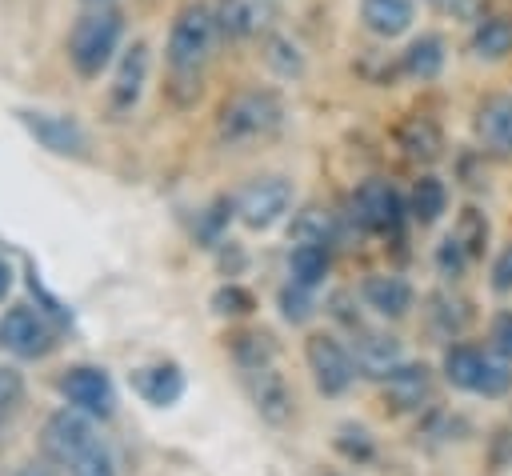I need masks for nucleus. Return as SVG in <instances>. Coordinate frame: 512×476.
<instances>
[{
    "instance_id": "obj_2",
    "label": "nucleus",
    "mask_w": 512,
    "mask_h": 476,
    "mask_svg": "<svg viewBox=\"0 0 512 476\" xmlns=\"http://www.w3.org/2000/svg\"><path fill=\"white\" fill-rule=\"evenodd\" d=\"M440 372L456 392H472L484 400H500L512 392V360L496 356L492 348L452 340L440 356Z\"/></svg>"
},
{
    "instance_id": "obj_36",
    "label": "nucleus",
    "mask_w": 512,
    "mask_h": 476,
    "mask_svg": "<svg viewBox=\"0 0 512 476\" xmlns=\"http://www.w3.org/2000/svg\"><path fill=\"white\" fill-rule=\"evenodd\" d=\"M24 400V376L16 368H4L0 364V424L16 412V404Z\"/></svg>"
},
{
    "instance_id": "obj_24",
    "label": "nucleus",
    "mask_w": 512,
    "mask_h": 476,
    "mask_svg": "<svg viewBox=\"0 0 512 476\" xmlns=\"http://www.w3.org/2000/svg\"><path fill=\"white\" fill-rule=\"evenodd\" d=\"M444 212H448V184L436 172L416 176V184L408 192V220H416L420 228H432Z\"/></svg>"
},
{
    "instance_id": "obj_22",
    "label": "nucleus",
    "mask_w": 512,
    "mask_h": 476,
    "mask_svg": "<svg viewBox=\"0 0 512 476\" xmlns=\"http://www.w3.org/2000/svg\"><path fill=\"white\" fill-rule=\"evenodd\" d=\"M328 272H332V240H292V248H288V280H296V284L316 292Z\"/></svg>"
},
{
    "instance_id": "obj_38",
    "label": "nucleus",
    "mask_w": 512,
    "mask_h": 476,
    "mask_svg": "<svg viewBox=\"0 0 512 476\" xmlns=\"http://www.w3.org/2000/svg\"><path fill=\"white\" fill-rule=\"evenodd\" d=\"M68 472H72V476H116V464H112L108 448H104V444H96V448H92L88 456H80Z\"/></svg>"
},
{
    "instance_id": "obj_7",
    "label": "nucleus",
    "mask_w": 512,
    "mask_h": 476,
    "mask_svg": "<svg viewBox=\"0 0 512 476\" xmlns=\"http://www.w3.org/2000/svg\"><path fill=\"white\" fill-rule=\"evenodd\" d=\"M352 220L372 236H396L400 224L408 220V200L400 196V188L392 180L368 176L352 192Z\"/></svg>"
},
{
    "instance_id": "obj_37",
    "label": "nucleus",
    "mask_w": 512,
    "mask_h": 476,
    "mask_svg": "<svg viewBox=\"0 0 512 476\" xmlns=\"http://www.w3.org/2000/svg\"><path fill=\"white\" fill-rule=\"evenodd\" d=\"M488 348L496 356L512 360V308H504V312L492 316V324H488Z\"/></svg>"
},
{
    "instance_id": "obj_17",
    "label": "nucleus",
    "mask_w": 512,
    "mask_h": 476,
    "mask_svg": "<svg viewBox=\"0 0 512 476\" xmlns=\"http://www.w3.org/2000/svg\"><path fill=\"white\" fill-rule=\"evenodd\" d=\"M352 356H356L360 376H368V380H384V376L404 360V348H400V340H396L392 332H380V328H356Z\"/></svg>"
},
{
    "instance_id": "obj_10",
    "label": "nucleus",
    "mask_w": 512,
    "mask_h": 476,
    "mask_svg": "<svg viewBox=\"0 0 512 476\" xmlns=\"http://www.w3.org/2000/svg\"><path fill=\"white\" fill-rule=\"evenodd\" d=\"M56 344V328L48 324V312L32 304H12L0 316V348L20 356V360H40Z\"/></svg>"
},
{
    "instance_id": "obj_16",
    "label": "nucleus",
    "mask_w": 512,
    "mask_h": 476,
    "mask_svg": "<svg viewBox=\"0 0 512 476\" xmlns=\"http://www.w3.org/2000/svg\"><path fill=\"white\" fill-rule=\"evenodd\" d=\"M384 400L392 404V412H420L432 396V368L428 364H412V360H400L384 380Z\"/></svg>"
},
{
    "instance_id": "obj_42",
    "label": "nucleus",
    "mask_w": 512,
    "mask_h": 476,
    "mask_svg": "<svg viewBox=\"0 0 512 476\" xmlns=\"http://www.w3.org/2000/svg\"><path fill=\"white\" fill-rule=\"evenodd\" d=\"M432 8H444V12H468V0H428Z\"/></svg>"
},
{
    "instance_id": "obj_44",
    "label": "nucleus",
    "mask_w": 512,
    "mask_h": 476,
    "mask_svg": "<svg viewBox=\"0 0 512 476\" xmlns=\"http://www.w3.org/2000/svg\"><path fill=\"white\" fill-rule=\"evenodd\" d=\"M84 4H92V8H100V4H108V0H84Z\"/></svg>"
},
{
    "instance_id": "obj_27",
    "label": "nucleus",
    "mask_w": 512,
    "mask_h": 476,
    "mask_svg": "<svg viewBox=\"0 0 512 476\" xmlns=\"http://www.w3.org/2000/svg\"><path fill=\"white\" fill-rule=\"evenodd\" d=\"M432 308H428V316H432V328L440 332V336H448V340H456L468 324H472V304L464 300V296H452V292H436L432 300H428Z\"/></svg>"
},
{
    "instance_id": "obj_5",
    "label": "nucleus",
    "mask_w": 512,
    "mask_h": 476,
    "mask_svg": "<svg viewBox=\"0 0 512 476\" xmlns=\"http://www.w3.org/2000/svg\"><path fill=\"white\" fill-rule=\"evenodd\" d=\"M304 360H308V372L320 396H344L360 376L352 348L332 332H312L304 340Z\"/></svg>"
},
{
    "instance_id": "obj_8",
    "label": "nucleus",
    "mask_w": 512,
    "mask_h": 476,
    "mask_svg": "<svg viewBox=\"0 0 512 476\" xmlns=\"http://www.w3.org/2000/svg\"><path fill=\"white\" fill-rule=\"evenodd\" d=\"M100 444V436H96V428H92V416L88 412H80V408H56L48 420H44V428H40V448H44V456L52 460V464H60V468H72L80 456H88L92 448Z\"/></svg>"
},
{
    "instance_id": "obj_23",
    "label": "nucleus",
    "mask_w": 512,
    "mask_h": 476,
    "mask_svg": "<svg viewBox=\"0 0 512 476\" xmlns=\"http://www.w3.org/2000/svg\"><path fill=\"white\" fill-rule=\"evenodd\" d=\"M396 144L416 164H436L444 156V132H440V124L432 116H408L396 128Z\"/></svg>"
},
{
    "instance_id": "obj_29",
    "label": "nucleus",
    "mask_w": 512,
    "mask_h": 476,
    "mask_svg": "<svg viewBox=\"0 0 512 476\" xmlns=\"http://www.w3.org/2000/svg\"><path fill=\"white\" fill-rule=\"evenodd\" d=\"M236 216V200H228V196H216L204 212H196V240L204 244V248H220L224 244V228H228V220Z\"/></svg>"
},
{
    "instance_id": "obj_25",
    "label": "nucleus",
    "mask_w": 512,
    "mask_h": 476,
    "mask_svg": "<svg viewBox=\"0 0 512 476\" xmlns=\"http://www.w3.org/2000/svg\"><path fill=\"white\" fill-rule=\"evenodd\" d=\"M452 236L464 244V252L472 260H484V252L492 244V220H488V212L476 208V204H464L456 212V220H452Z\"/></svg>"
},
{
    "instance_id": "obj_15",
    "label": "nucleus",
    "mask_w": 512,
    "mask_h": 476,
    "mask_svg": "<svg viewBox=\"0 0 512 476\" xmlns=\"http://www.w3.org/2000/svg\"><path fill=\"white\" fill-rule=\"evenodd\" d=\"M128 384L132 392L152 404V408H172L180 396H184V368L176 360H156V364H140L128 372Z\"/></svg>"
},
{
    "instance_id": "obj_14",
    "label": "nucleus",
    "mask_w": 512,
    "mask_h": 476,
    "mask_svg": "<svg viewBox=\"0 0 512 476\" xmlns=\"http://www.w3.org/2000/svg\"><path fill=\"white\" fill-rule=\"evenodd\" d=\"M472 132L480 152L512 160V92H488L472 112Z\"/></svg>"
},
{
    "instance_id": "obj_28",
    "label": "nucleus",
    "mask_w": 512,
    "mask_h": 476,
    "mask_svg": "<svg viewBox=\"0 0 512 476\" xmlns=\"http://www.w3.org/2000/svg\"><path fill=\"white\" fill-rule=\"evenodd\" d=\"M212 16H216V32L224 40H248L256 32V8H252V0H216L212 4Z\"/></svg>"
},
{
    "instance_id": "obj_33",
    "label": "nucleus",
    "mask_w": 512,
    "mask_h": 476,
    "mask_svg": "<svg viewBox=\"0 0 512 476\" xmlns=\"http://www.w3.org/2000/svg\"><path fill=\"white\" fill-rule=\"evenodd\" d=\"M288 236H292V240H332V244H336V224H332V216L320 212V208H300V212L292 216Z\"/></svg>"
},
{
    "instance_id": "obj_11",
    "label": "nucleus",
    "mask_w": 512,
    "mask_h": 476,
    "mask_svg": "<svg viewBox=\"0 0 512 476\" xmlns=\"http://www.w3.org/2000/svg\"><path fill=\"white\" fill-rule=\"evenodd\" d=\"M16 120L52 156H84L88 152V132H84V124L76 116L44 112V108H16Z\"/></svg>"
},
{
    "instance_id": "obj_31",
    "label": "nucleus",
    "mask_w": 512,
    "mask_h": 476,
    "mask_svg": "<svg viewBox=\"0 0 512 476\" xmlns=\"http://www.w3.org/2000/svg\"><path fill=\"white\" fill-rule=\"evenodd\" d=\"M276 308H280V316H284L288 324H308V320L316 316L312 288H304V284H296V280L280 284V292H276Z\"/></svg>"
},
{
    "instance_id": "obj_41",
    "label": "nucleus",
    "mask_w": 512,
    "mask_h": 476,
    "mask_svg": "<svg viewBox=\"0 0 512 476\" xmlns=\"http://www.w3.org/2000/svg\"><path fill=\"white\" fill-rule=\"evenodd\" d=\"M8 288H12V264L0 256V300L8 296Z\"/></svg>"
},
{
    "instance_id": "obj_4",
    "label": "nucleus",
    "mask_w": 512,
    "mask_h": 476,
    "mask_svg": "<svg viewBox=\"0 0 512 476\" xmlns=\"http://www.w3.org/2000/svg\"><path fill=\"white\" fill-rule=\"evenodd\" d=\"M216 36H220V32H216L212 8H208V4H184V8L176 12L172 28H168V48H164L168 68H172L176 76H196V72L208 64V56H212Z\"/></svg>"
},
{
    "instance_id": "obj_13",
    "label": "nucleus",
    "mask_w": 512,
    "mask_h": 476,
    "mask_svg": "<svg viewBox=\"0 0 512 476\" xmlns=\"http://www.w3.org/2000/svg\"><path fill=\"white\" fill-rule=\"evenodd\" d=\"M244 388H248V400H252V408L260 412L264 424L284 428L292 420L296 400H292V388H288L284 372H276V364H264V368L244 372Z\"/></svg>"
},
{
    "instance_id": "obj_6",
    "label": "nucleus",
    "mask_w": 512,
    "mask_h": 476,
    "mask_svg": "<svg viewBox=\"0 0 512 476\" xmlns=\"http://www.w3.org/2000/svg\"><path fill=\"white\" fill-rule=\"evenodd\" d=\"M296 204V188L288 176H256L240 188L236 196V220L252 232H268L272 224H280Z\"/></svg>"
},
{
    "instance_id": "obj_32",
    "label": "nucleus",
    "mask_w": 512,
    "mask_h": 476,
    "mask_svg": "<svg viewBox=\"0 0 512 476\" xmlns=\"http://www.w3.org/2000/svg\"><path fill=\"white\" fill-rule=\"evenodd\" d=\"M264 60H268V68H272L276 76H288V80L304 72V52H300L296 40H288V36H268Z\"/></svg>"
},
{
    "instance_id": "obj_40",
    "label": "nucleus",
    "mask_w": 512,
    "mask_h": 476,
    "mask_svg": "<svg viewBox=\"0 0 512 476\" xmlns=\"http://www.w3.org/2000/svg\"><path fill=\"white\" fill-rule=\"evenodd\" d=\"M492 464L496 468H508L512 464V428H500L492 436Z\"/></svg>"
},
{
    "instance_id": "obj_26",
    "label": "nucleus",
    "mask_w": 512,
    "mask_h": 476,
    "mask_svg": "<svg viewBox=\"0 0 512 476\" xmlns=\"http://www.w3.org/2000/svg\"><path fill=\"white\" fill-rule=\"evenodd\" d=\"M228 352L236 360L240 372H252V368H264V364H276V340L272 332L264 328H248V332H236L228 340Z\"/></svg>"
},
{
    "instance_id": "obj_20",
    "label": "nucleus",
    "mask_w": 512,
    "mask_h": 476,
    "mask_svg": "<svg viewBox=\"0 0 512 476\" xmlns=\"http://www.w3.org/2000/svg\"><path fill=\"white\" fill-rule=\"evenodd\" d=\"M360 24L376 40H396L416 24V0H360Z\"/></svg>"
},
{
    "instance_id": "obj_39",
    "label": "nucleus",
    "mask_w": 512,
    "mask_h": 476,
    "mask_svg": "<svg viewBox=\"0 0 512 476\" xmlns=\"http://www.w3.org/2000/svg\"><path fill=\"white\" fill-rule=\"evenodd\" d=\"M488 284H492V292H500V296H508V292H512V244H504V248L492 256Z\"/></svg>"
},
{
    "instance_id": "obj_35",
    "label": "nucleus",
    "mask_w": 512,
    "mask_h": 476,
    "mask_svg": "<svg viewBox=\"0 0 512 476\" xmlns=\"http://www.w3.org/2000/svg\"><path fill=\"white\" fill-rule=\"evenodd\" d=\"M336 448H340V456H348V460H356V464H368V460L376 456V444H372L368 428H356V424H344V428L336 432Z\"/></svg>"
},
{
    "instance_id": "obj_3",
    "label": "nucleus",
    "mask_w": 512,
    "mask_h": 476,
    "mask_svg": "<svg viewBox=\"0 0 512 476\" xmlns=\"http://www.w3.org/2000/svg\"><path fill=\"white\" fill-rule=\"evenodd\" d=\"M120 36H124L120 12L104 8V4L92 8V12H84V16L72 24V32H68V64L76 68V76L96 80V76L116 60Z\"/></svg>"
},
{
    "instance_id": "obj_18",
    "label": "nucleus",
    "mask_w": 512,
    "mask_h": 476,
    "mask_svg": "<svg viewBox=\"0 0 512 476\" xmlns=\"http://www.w3.org/2000/svg\"><path fill=\"white\" fill-rule=\"evenodd\" d=\"M360 296H364V304H368L376 316H384V320H400V316H408L412 304H416V288H412L404 276H396V272H372V276L360 284Z\"/></svg>"
},
{
    "instance_id": "obj_43",
    "label": "nucleus",
    "mask_w": 512,
    "mask_h": 476,
    "mask_svg": "<svg viewBox=\"0 0 512 476\" xmlns=\"http://www.w3.org/2000/svg\"><path fill=\"white\" fill-rule=\"evenodd\" d=\"M16 476H52V472H48L44 464H20V468H16Z\"/></svg>"
},
{
    "instance_id": "obj_1",
    "label": "nucleus",
    "mask_w": 512,
    "mask_h": 476,
    "mask_svg": "<svg viewBox=\"0 0 512 476\" xmlns=\"http://www.w3.org/2000/svg\"><path fill=\"white\" fill-rule=\"evenodd\" d=\"M288 120V104L272 88H244L228 96L216 112V140L224 148H248L276 136Z\"/></svg>"
},
{
    "instance_id": "obj_19",
    "label": "nucleus",
    "mask_w": 512,
    "mask_h": 476,
    "mask_svg": "<svg viewBox=\"0 0 512 476\" xmlns=\"http://www.w3.org/2000/svg\"><path fill=\"white\" fill-rule=\"evenodd\" d=\"M468 52L484 64L512 56V12H484L468 32Z\"/></svg>"
},
{
    "instance_id": "obj_9",
    "label": "nucleus",
    "mask_w": 512,
    "mask_h": 476,
    "mask_svg": "<svg viewBox=\"0 0 512 476\" xmlns=\"http://www.w3.org/2000/svg\"><path fill=\"white\" fill-rule=\"evenodd\" d=\"M56 392L64 404L88 412L92 420H108L116 412V384L100 364H68L56 376Z\"/></svg>"
},
{
    "instance_id": "obj_34",
    "label": "nucleus",
    "mask_w": 512,
    "mask_h": 476,
    "mask_svg": "<svg viewBox=\"0 0 512 476\" xmlns=\"http://www.w3.org/2000/svg\"><path fill=\"white\" fill-rule=\"evenodd\" d=\"M432 264H436V272L444 276V280H460L464 272H468V264H472V256L464 252V244L448 232L440 244H436V252H432Z\"/></svg>"
},
{
    "instance_id": "obj_30",
    "label": "nucleus",
    "mask_w": 512,
    "mask_h": 476,
    "mask_svg": "<svg viewBox=\"0 0 512 476\" xmlns=\"http://www.w3.org/2000/svg\"><path fill=\"white\" fill-rule=\"evenodd\" d=\"M208 308L216 312V316H228V320H240V316H252L256 312V296L244 288V284H236V280H224L212 296H208Z\"/></svg>"
},
{
    "instance_id": "obj_12",
    "label": "nucleus",
    "mask_w": 512,
    "mask_h": 476,
    "mask_svg": "<svg viewBox=\"0 0 512 476\" xmlns=\"http://www.w3.org/2000/svg\"><path fill=\"white\" fill-rule=\"evenodd\" d=\"M148 64H152V52H148V40H132L120 60H116V72H112V88H108V108L112 116H128L140 96H144V84H148Z\"/></svg>"
},
{
    "instance_id": "obj_21",
    "label": "nucleus",
    "mask_w": 512,
    "mask_h": 476,
    "mask_svg": "<svg viewBox=\"0 0 512 476\" xmlns=\"http://www.w3.org/2000/svg\"><path fill=\"white\" fill-rule=\"evenodd\" d=\"M448 64V40L440 32H420L408 40V48L400 52V72L408 80H436Z\"/></svg>"
}]
</instances>
